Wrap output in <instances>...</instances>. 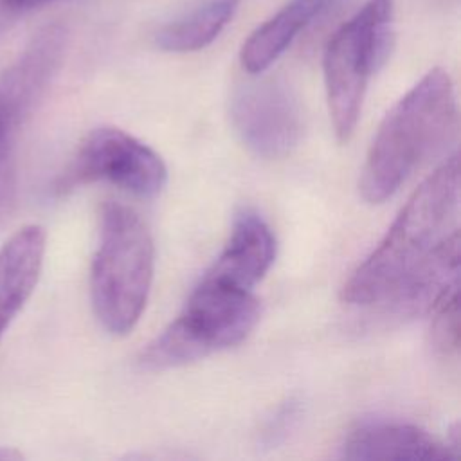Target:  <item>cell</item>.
Segmentation results:
<instances>
[{"label":"cell","mask_w":461,"mask_h":461,"mask_svg":"<svg viewBox=\"0 0 461 461\" xmlns=\"http://www.w3.org/2000/svg\"><path fill=\"white\" fill-rule=\"evenodd\" d=\"M348 459H396V461H445L457 456L456 447L439 441L418 425L371 420L349 430L342 443Z\"/></svg>","instance_id":"9c48e42d"},{"label":"cell","mask_w":461,"mask_h":461,"mask_svg":"<svg viewBox=\"0 0 461 461\" xmlns=\"http://www.w3.org/2000/svg\"><path fill=\"white\" fill-rule=\"evenodd\" d=\"M49 2H56V0H0V11H4L5 14H20V13H27L31 9L41 7Z\"/></svg>","instance_id":"e0dca14e"},{"label":"cell","mask_w":461,"mask_h":461,"mask_svg":"<svg viewBox=\"0 0 461 461\" xmlns=\"http://www.w3.org/2000/svg\"><path fill=\"white\" fill-rule=\"evenodd\" d=\"M459 158L454 153L405 202L376 249L342 286L353 306L430 310L459 270Z\"/></svg>","instance_id":"6da1fadb"},{"label":"cell","mask_w":461,"mask_h":461,"mask_svg":"<svg viewBox=\"0 0 461 461\" xmlns=\"http://www.w3.org/2000/svg\"><path fill=\"white\" fill-rule=\"evenodd\" d=\"M432 313V344L434 348L450 357L459 348V299L457 281L450 283L434 301L429 310Z\"/></svg>","instance_id":"9a60e30c"},{"label":"cell","mask_w":461,"mask_h":461,"mask_svg":"<svg viewBox=\"0 0 461 461\" xmlns=\"http://www.w3.org/2000/svg\"><path fill=\"white\" fill-rule=\"evenodd\" d=\"M230 119L243 144L265 158L288 155L303 133L297 97L279 79L241 85L230 101Z\"/></svg>","instance_id":"52a82bcc"},{"label":"cell","mask_w":461,"mask_h":461,"mask_svg":"<svg viewBox=\"0 0 461 461\" xmlns=\"http://www.w3.org/2000/svg\"><path fill=\"white\" fill-rule=\"evenodd\" d=\"M457 130L450 76L429 70L382 119L367 149L358 189L367 203L391 198L416 167L438 153Z\"/></svg>","instance_id":"7a4b0ae2"},{"label":"cell","mask_w":461,"mask_h":461,"mask_svg":"<svg viewBox=\"0 0 461 461\" xmlns=\"http://www.w3.org/2000/svg\"><path fill=\"white\" fill-rule=\"evenodd\" d=\"M259 321V301L241 288L203 276L180 315L140 353L146 369H169L196 362L243 342Z\"/></svg>","instance_id":"277c9868"},{"label":"cell","mask_w":461,"mask_h":461,"mask_svg":"<svg viewBox=\"0 0 461 461\" xmlns=\"http://www.w3.org/2000/svg\"><path fill=\"white\" fill-rule=\"evenodd\" d=\"M94 182H108L135 196L153 198L167 182V167L155 149L133 135L101 126L85 137L56 189L65 193Z\"/></svg>","instance_id":"8992f818"},{"label":"cell","mask_w":461,"mask_h":461,"mask_svg":"<svg viewBox=\"0 0 461 461\" xmlns=\"http://www.w3.org/2000/svg\"><path fill=\"white\" fill-rule=\"evenodd\" d=\"M276 258V238L259 212L243 209L232 221L230 236L205 272L214 279L250 288L263 279Z\"/></svg>","instance_id":"30bf717a"},{"label":"cell","mask_w":461,"mask_h":461,"mask_svg":"<svg viewBox=\"0 0 461 461\" xmlns=\"http://www.w3.org/2000/svg\"><path fill=\"white\" fill-rule=\"evenodd\" d=\"M241 0H203L184 16L166 23L155 43L167 52H196L211 45L234 18Z\"/></svg>","instance_id":"4fadbf2b"},{"label":"cell","mask_w":461,"mask_h":461,"mask_svg":"<svg viewBox=\"0 0 461 461\" xmlns=\"http://www.w3.org/2000/svg\"><path fill=\"white\" fill-rule=\"evenodd\" d=\"M393 0H367L328 40L322 70L333 131L348 140L360 117L371 76L391 49Z\"/></svg>","instance_id":"5b68a950"},{"label":"cell","mask_w":461,"mask_h":461,"mask_svg":"<svg viewBox=\"0 0 461 461\" xmlns=\"http://www.w3.org/2000/svg\"><path fill=\"white\" fill-rule=\"evenodd\" d=\"M67 47V29L50 23L40 29L22 54L0 74V94L27 119L52 83Z\"/></svg>","instance_id":"ba28073f"},{"label":"cell","mask_w":461,"mask_h":461,"mask_svg":"<svg viewBox=\"0 0 461 461\" xmlns=\"http://www.w3.org/2000/svg\"><path fill=\"white\" fill-rule=\"evenodd\" d=\"M155 247L148 225L130 207H103L99 243L90 268V295L97 321L113 335L130 333L151 290Z\"/></svg>","instance_id":"3957f363"},{"label":"cell","mask_w":461,"mask_h":461,"mask_svg":"<svg viewBox=\"0 0 461 461\" xmlns=\"http://www.w3.org/2000/svg\"><path fill=\"white\" fill-rule=\"evenodd\" d=\"M340 0H290L245 40L240 59L249 74L265 72L313 20Z\"/></svg>","instance_id":"7c38bea8"},{"label":"cell","mask_w":461,"mask_h":461,"mask_svg":"<svg viewBox=\"0 0 461 461\" xmlns=\"http://www.w3.org/2000/svg\"><path fill=\"white\" fill-rule=\"evenodd\" d=\"M25 119L0 95V227L9 221L16 207V135Z\"/></svg>","instance_id":"5bb4252c"},{"label":"cell","mask_w":461,"mask_h":461,"mask_svg":"<svg viewBox=\"0 0 461 461\" xmlns=\"http://www.w3.org/2000/svg\"><path fill=\"white\" fill-rule=\"evenodd\" d=\"M301 414V402L299 400H286L276 412L274 416L265 423V429L261 432V443L272 447L285 439L286 432L295 425L297 418Z\"/></svg>","instance_id":"2e32d148"},{"label":"cell","mask_w":461,"mask_h":461,"mask_svg":"<svg viewBox=\"0 0 461 461\" xmlns=\"http://www.w3.org/2000/svg\"><path fill=\"white\" fill-rule=\"evenodd\" d=\"M45 243V230L40 225H27L0 249V339L38 285Z\"/></svg>","instance_id":"8fae6325"}]
</instances>
